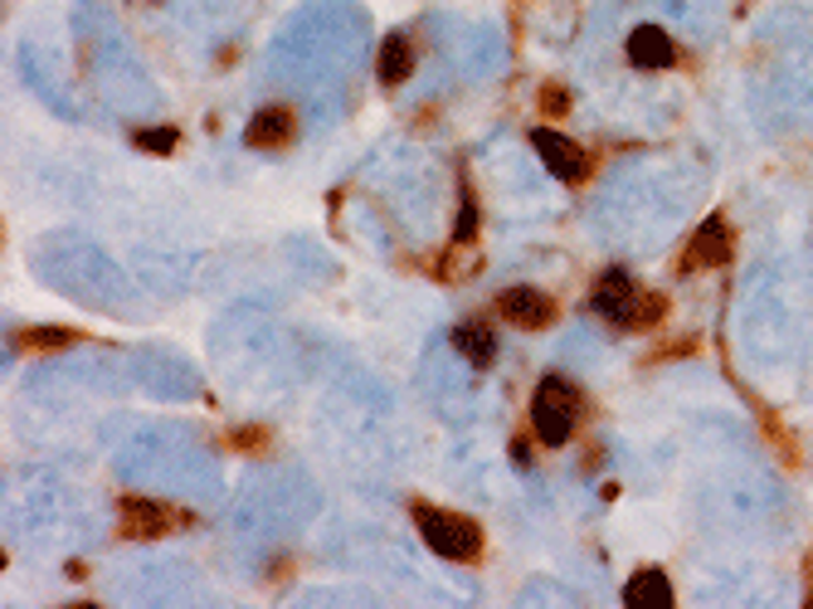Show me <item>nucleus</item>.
Segmentation results:
<instances>
[{"instance_id":"13","label":"nucleus","mask_w":813,"mask_h":609,"mask_svg":"<svg viewBox=\"0 0 813 609\" xmlns=\"http://www.w3.org/2000/svg\"><path fill=\"white\" fill-rule=\"evenodd\" d=\"M83 332H64V327H24V332H16V341L10 347L20 351V357H49V351H69L79 347Z\"/></svg>"},{"instance_id":"10","label":"nucleus","mask_w":813,"mask_h":609,"mask_svg":"<svg viewBox=\"0 0 813 609\" xmlns=\"http://www.w3.org/2000/svg\"><path fill=\"white\" fill-rule=\"evenodd\" d=\"M624 605H628V609H672V605H677L672 580L662 576L658 566H652V570H638V576L624 585Z\"/></svg>"},{"instance_id":"14","label":"nucleus","mask_w":813,"mask_h":609,"mask_svg":"<svg viewBox=\"0 0 813 609\" xmlns=\"http://www.w3.org/2000/svg\"><path fill=\"white\" fill-rule=\"evenodd\" d=\"M477 229H483V205H477V195L463 176V210H459V225H453V244H473Z\"/></svg>"},{"instance_id":"1","label":"nucleus","mask_w":813,"mask_h":609,"mask_svg":"<svg viewBox=\"0 0 813 609\" xmlns=\"http://www.w3.org/2000/svg\"><path fill=\"white\" fill-rule=\"evenodd\" d=\"M589 312L605 317L619 332H648L668 317V298L662 292H648L628 268H605L599 283L589 288Z\"/></svg>"},{"instance_id":"18","label":"nucleus","mask_w":813,"mask_h":609,"mask_svg":"<svg viewBox=\"0 0 813 609\" xmlns=\"http://www.w3.org/2000/svg\"><path fill=\"white\" fill-rule=\"evenodd\" d=\"M512 458H516V463H532V444H526V434L512 444Z\"/></svg>"},{"instance_id":"17","label":"nucleus","mask_w":813,"mask_h":609,"mask_svg":"<svg viewBox=\"0 0 813 609\" xmlns=\"http://www.w3.org/2000/svg\"><path fill=\"white\" fill-rule=\"evenodd\" d=\"M229 444L234 448H249V454H268V430H234Z\"/></svg>"},{"instance_id":"12","label":"nucleus","mask_w":813,"mask_h":609,"mask_svg":"<svg viewBox=\"0 0 813 609\" xmlns=\"http://www.w3.org/2000/svg\"><path fill=\"white\" fill-rule=\"evenodd\" d=\"M375 73H380V83H385V89H400V83L410 79V73H414V44H410V34H385Z\"/></svg>"},{"instance_id":"7","label":"nucleus","mask_w":813,"mask_h":609,"mask_svg":"<svg viewBox=\"0 0 813 609\" xmlns=\"http://www.w3.org/2000/svg\"><path fill=\"white\" fill-rule=\"evenodd\" d=\"M497 312L507 317L512 327H522V332H546V327L560 322V302L550 298V292H541V288H507V292H497Z\"/></svg>"},{"instance_id":"11","label":"nucleus","mask_w":813,"mask_h":609,"mask_svg":"<svg viewBox=\"0 0 813 609\" xmlns=\"http://www.w3.org/2000/svg\"><path fill=\"white\" fill-rule=\"evenodd\" d=\"M453 351H459L463 361H473L477 371H487V365L497 361V337H492V327H487V322L467 317V322L453 327Z\"/></svg>"},{"instance_id":"9","label":"nucleus","mask_w":813,"mask_h":609,"mask_svg":"<svg viewBox=\"0 0 813 609\" xmlns=\"http://www.w3.org/2000/svg\"><path fill=\"white\" fill-rule=\"evenodd\" d=\"M628 64L634 69H672L677 64V44L668 30H658V24H638L634 34H628Z\"/></svg>"},{"instance_id":"5","label":"nucleus","mask_w":813,"mask_h":609,"mask_svg":"<svg viewBox=\"0 0 813 609\" xmlns=\"http://www.w3.org/2000/svg\"><path fill=\"white\" fill-rule=\"evenodd\" d=\"M532 146H536V156L546 162V171L556 180H565V186H585L589 176H595V156L585 152V146H575L565 132H556V127H536L532 132Z\"/></svg>"},{"instance_id":"4","label":"nucleus","mask_w":813,"mask_h":609,"mask_svg":"<svg viewBox=\"0 0 813 609\" xmlns=\"http://www.w3.org/2000/svg\"><path fill=\"white\" fill-rule=\"evenodd\" d=\"M181 527H191V512H181V507L152 503V497H122L117 503V531L127 541H156V536L181 531Z\"/></svg>"},{"instance_id":"15","label":"nucleus","mask_w":813,"mask_h":609,"mask_svg":"<svg viewBox=\"0 0 813 609\" xmlns=\"http://www.w3.org/2000/svg\"><path fill=\"white\" fill-rule=\"evenodd\" d=\"M132 142H137L142 152L171 156V152H176V142H181V132L176 127H142V132H132Z\"/></svg>"},{"instance_id":"2","label":"nucleus","mask_w":813,"mask_h":609,"mask_svg":"<svg viewBox=\"0 0 813 609\" xmlns=\"http://www.w3.org/2000/svg\"><path fill=\"white\" fill-rule=\"evenodd\" d=\"M585 420V390L570 375H546L532 395V434L541 448H560L570 444V434Z\"/></svg>"},{"instance_id":"16","label":"nucleus","mask_w":813,"mask_h":609,"mask_svg":"<svg viewBox=\"0 0 813 609\" xmlns=\"http://www.w3.org/2000/svg\"><path fill=\"white\" fill-rule=\"evenodd\" d=\"M541 113H546V117H556V122H560L565 113H570V93H565V89H560V83H546V89H541Z\"/></svg>"},{"instance_id":"3","label":"nucleus","mask_w":813,"mask_h":609,"mask_svg":"<svg viewBox=\"0 0 813 609\" xmlns=\"http://www.w3.org/2000/svg\"><path fill=\"white\" fill-rule=\"evenodd\" d=\"M414 527L424 536V546L453 566H477L487 551L483 541V527L463 512H449V507H429V503H414Z\"/></svg>"},{"instance_id":"6","label":"nucleus","mask_w":813,"mask_h":609,"mask_svg":"<svg viewBox=\"0 0 813 609\" xmlns=\"http://www.w3.org/2000/svg\"><path fill=\"white\" fill-rule=\"evenodd\" d=\"M731 254H735V235H731V225H725L721 215H711V219H701L697 235L687 239V249H682V264H677V273H707V268L731 264Z\"/></svg>"},{"instance_id":"8","label":"nucleus","mask_w":813,"mask_h":609,"mask_svg":"<svg viewBox=\"0 0 813 609\" xmlns=\"http://www.w3.org/2000/svg\"><path fill=\"white\" fill-rule=\"evenodd\" d=\"M292 137H298V113H292V107H282V103L258 107L254 122L244 127V142H249L254 152H282Z\"/></svg>"}]
</instances>
